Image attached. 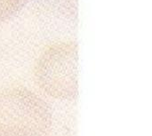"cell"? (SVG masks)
Listing matches in <instances>:
<instances>
[{
  "instance_id": "obj_1",
  "label": "cell",
  "mask_w": 152,
  "mask_h": 136,
  "mask_svg": "<svg viewBox=\"0 0 152 136\" xmlns=\"http://www.w3.org/2000/svg\"><path fill=\"white\" fill-rule=\"evenodd\" d=\"M31 78L45 98L72 102L79 94V46L76 40L61 39L45 45L34 60Z\"/></svg>"
},
{
  "instance_id": "obj_2",
  "label": "cell",
  "mask_w": 152,
  "mask_h": 136,
  "mask_svg": "<svg viewBox=\"0 0 152 136\" xmlns=\"http://www.w3.org/2000/svg\"><path fill=\"white\" fill-rule=\"evenodd\" d=\"M54 126L53 110L37 91L0 86V136H52Z\"/></svg>"
},
{
  "instance_id": "obj_3",
  "label": "cell",
  "mask_w": 152,
  "mask_h": 136,
  "mask_svg": "<svg viewBox=\"0 0 152 136\" xmlns=\"http://www.w3.org/2000/svg\"><path fill=\"white\" fill-rule=\"evenodd\" d=\"M28 0H0V23L15 17L28 4Z\"/></svg>"
}]
</instances>
